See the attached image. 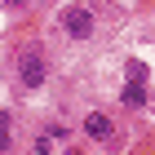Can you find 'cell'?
Here are the masks:
<instances>
[{"mask_svg": "<svg viewBox=\"0 0 155 155\" xmlns=\"http://www.w3.org/2000/svg\"><path fill=\"white\" fill-rule=\"evenodd\" d=\"M58 27L71 40H89L93 36V9H89V5H67V9L58 13Z\"/></svg>", "mask_w": 155, "mask_h": 155, "instance_id": "obj_1", "label": "cell"}, {"mask_svg": "<svg viewBox=\"0 0 155 155\" xmlns=\"http://www.w3.org/2000/svg\"><path fill=\"white\" fill-rule=\"evenodd\" d=\"M142 97H146V89H142V80H129V84H124V107H137Z\"/></svg>", "mask_w": 155, "mask_h": 155, "instance_id": "obj_4", "label": "cell"}, {"mask_svg": "<svg viewBox=\"0 0 155 155\" xmlns=\"http://www.w3.org/2000/svg\"><path fill=\"white\" fill-rule=\"evenodd\" d=\"M84 133H89L93 142H111V137H115V124H111L102 111H89V115H84Z\"/></svg>", "mask_w": 155, "mask_h": 155, "instance_id": "obj_3", "label": "cell"}, {"mask_svg": "<svg viewBox=\"0 0 155 155\" xmlns=\"http://www.w3.org/2000/svg\"><path fill=\"white\" fill-rule=\"evenodd\" d=\"M5 124H9V120H0V151L9 146V129H5Z\"/></svg>", "mask_w": 155, "mask_h": 155, "instance_id": "obj_5", "label": "cell"}, {"mask_svg": "<svg viewBox=\"0 0 155 155\" xmlns=\"http://www.w3.org/2000/svg\"><path fill=\"white\" fill-rule=\"evenodd\" d=\"M45 75H49L45 49H22V58H18V84H22V89H40Z\"/></svg>", "mask_w": 155, "mask_h": 155, "instance_id": "obj_2", "label": "cell"}]
</instances>
